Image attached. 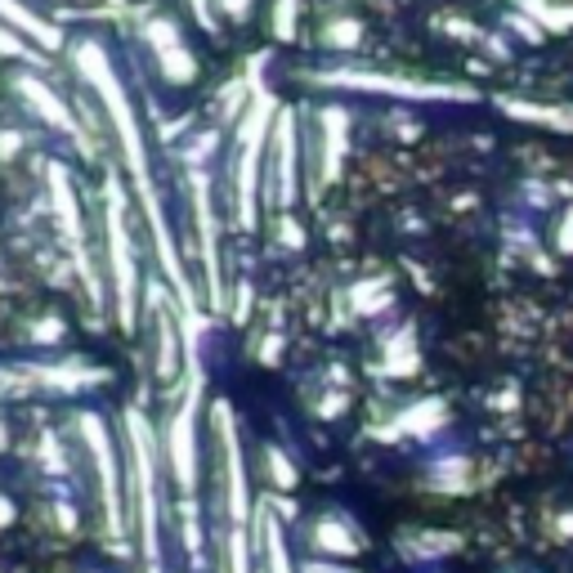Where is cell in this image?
<instances>
[{"label": "cell", "instance_id": "obj_2", "mask_svg": "<svg viewBox=\"0 0 573 573\" xmlns=\"http://www.w3.org/2000/svg\"><path fill=\"white\" fill-rule=\"evenodd\" d=\"M269 103H256V112L243 126V157H238V198H243V220L251 225V184H256V157H260V135H265Z\"/></svg>", "mask_w": 573, "mask_h": 573}, {"label": "cell", "instance_id": "obj_5", "mask_svg": "<svg viewBox=\"0 0 573 573\" xmlns=\"http://www.w3.org/2000/svg\"><path fill=\"white\" fill-rule=\"evenodd\" d=\"M292 10H296V0H278V19H274V28H278L283 41L292 37Z\"/></svg>", "mask_w": 573, "mask_h": 573}, {"label": "cell", "instance_id": "obj_4", "mask_svg": "<svg viewBox=\"0 0 573 573\" xmlns=\"http://www.w3.org/2000/svg\"><path fill=\"white\" fill-rule=\"evenodd\" d=\"M19 90H23V95H28V99H32V103H37V108H41V112H46V117H50V121L59 126V130H72V117H68V112L59 108V99H50V90H46L41 81L23 77V81H19Z\"/></svg>", "mask_w": 573, "mask_h": 573}, {"label": "cell", "instance_id": "obj_3", "mask_svg": "<svg viewBox=\"0 0 573 573\" xmlns=\"http://www.w3.org/2000/svg\"><path fill=\"white\" fill-rule=\"evenodd\" d=\"M108 238H112V256H117V296H121V318L130 323L135 314V265H130V243L121 238V216H108Z\"/></svg>", "mask_w": 573, "mask_h": 573}, {"label": "cell", "instance_id": "obj_6", "mask_svg": "<svg viewBox=\"0 0 573 573\" xmlns=\"http://www.w3.org/2000/svg\"><path fill=\"white\" fill-rule=\"evenodd\" d=\"M220 6H225V10L234 14V19H243V14H247V6H251V0H220Z\"/></svg>", "mask_w": 573, "mask_h": 573}, {"label": "cell", "instance_id": "obj_1", "mask_svg": "<svg viewBox=\"0 0 573 573\" xmlns=\"http://www.w3.org/2000/svg\"><path fill=\"white\" fill-rule=\"evenodd\" d=\"M81 68H86V77L95 81V90H99V99L108 103V112H112V126H117V135H121V148H126L130 175H135L139 194H144V207H148L152 234H157V243H161V260H166L170 278L179 283V265H175V256H170V243H166V225H161V211H157V198H152V179H148V157H144V135H139L135 108H130V99L121 95V81L112 77V68H108V59H103V50H99V46H81Z\"/></svg>", "mask_w": 573, "mask_h": 573}]
</instances>
